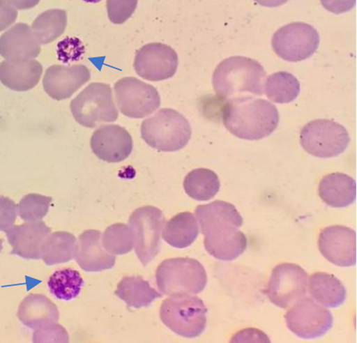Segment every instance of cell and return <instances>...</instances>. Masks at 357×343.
<instances>
[{
	"label": "cell",
	"mask_w": 357,
	"mask_h": 343,
	"mask_svg": "<svg viewBox=\"0 0 357 343\" xmlns=\"http://www.w3.org/2000/svg\"><path fill=\"white\" fill-rule=\"evenodd\" d=\"M206 250L213 257L231 261L245 252L247 237L239 229L243 220L231 203L216 201L195 208Z\"/></svg>",
	"instance_id": "cell-1"
},
{
	"label": "cell",
	"mask_w": 357,
	"mask_h": 343,
	"mask_svg": "<svg viewBox=\"0 0 357 343\" xmlns=\"http://www.w3.org/2000/svg\"><path fill=\"white\" fill-rule=\"evenodd\" d=\"M222 118L224 125L230 133L249 141L268 137L280 123V113L275 105L250 96L227 100Z\"/></svg>",
	"instance_id": "cell-2"
},
{
	"label": "cell",
	"mask_w": 357,
	"mask_h": 343,
	"mask_svg": "<svg viewBox=\"0 0 357 343\" xmlns=\"http://www.w3.org/2000/svg\"><path fill=\"white\" fill-rule=\"evenodd\" d=\"M266 75L264 68L257 60L242 56H231L214 70V91L227 100L247 93L261 96L264 93Z\"/></svg>",
	"instance_id": "cell-3"
},
{
	"label": "cell",
	"mask_w": 357,
	"mask_h": 343,
	"mask_svg": "<svg viewBox=\"0 0 357 343\" xmlns=\"http://www.w3.org/2000/svg\"><path fill=\"white\" fill-rule=\"evenodd\" d=\"M146 144L160 152H176L185 148L191 138V127L185 116L174 109H161L141 126Z\"/></svg>",
	"instance_id": "cell-4"
},
{
	"label": "cell",
	"mask_w": 357,
	"mask_h": 343,
	"mask_svg": "<svg viewBox=\"0 0 357 343\" xmlns=\"http://www.w3.org/2000/svg\"><path fill=\"white\" fill-rule=\"evenodd\" d=\"M155 278L161 294L168 296L197 295L208 284L204 266L190 258L164 260L156 270Z\"/></svg>",
	"instance_id": "cell-5"
},
{
	"label": "cell",
	"mask_w": 357,
	"mask_h": 343,
	"mask_svg": "<svg viewBox=\"0 0 357 343\" xmlns=\"http://www.w3.org/2000/svg\"><path fill=\"white\" fill-rule=\"evenodd\" d=\"M208 309L200 298L174 296L163 301L160 319L164 325L183 337L195 338L206 329Z\"/></svg>",
	"instance_id": "cell-6"
},
{
	"label": "cell",
	"mask_w": 357,
	"mask_h": 343,
	"mask_svg": "<svg viewBox=\"0 0 357 343\" xmlns=\"http://www.w3.org/2000/svg\"><path fill=\"white\" fill-rule=\"evenodd\" d=\"M70 110L79 124L91 129L119 118L111 86L100 82L90 84L79 93L71 101Z\"/></svg>",
	"instance_id": "cell-7"
},
{
	"label": "cell",
	"mask_w": 357,
	"mask_h": 343,
	"mask_svg": "<svg viewBox=\"0 0 357 343\" xmlns=\"http://www.w3.org/2000/svg\"><path fill=\"white\" fill-rule=\"evenodd\" d=\"M351 142L348 131L328 119L307 123L301 130L300 143L307 153L317 158H334L343 153Z\"/></svg>",
	"instance_id": "cell-8"
},
{
	"label": "cell",
	"mask_w": 357,
	"mask_h": 343,
	"mask_svg": "<svg viewBox=\"0 0 357 343\" xmlns=\"http://www.w3.org/2000/svg\"><path fill=\"white\" fill-rule=\"evenodd\" d=\"M165 222L162 211L151 206L135 210L130 217L135 254L144 266L160 254Z\"/></svg>",
	"instance_id": "cell-9"
},
{
	"label": "cell",
	"mask_w": 357,
	"mask_h": 343,
	"mask_svg": "<svg viewBox=\"0 0 357 343\" xmlns=\"http://www.w3.org/2000/svg\"><path fill=\"white\" fill-rule=\"evenodd\" d=\"M319 35L305 22H292L277 30L272 38L274 52L288 62H300L317 51Z\"/></svg>",
	"instance_id": "cell-10"
},
{
	"label": "cell",
	"mask_w": 357,
	"mask_h": 343,
	"mask_svg": "<svg viewBox=\"0 0 357 343\" xmlns=\"http://www.w3.org/2000/svg\"><path fill=\"white\" fill-rule=\"evenodd\" d=\"M307 289L305 270L296 264L284 263L274 267L264 292L275 306L288 309L306 297Z\"/></svg>",
	"instance_id": "cell-11"
},
{
	"label": "cell",
	"mask_w": 357,
	"mask_h": 343,
	"mask_svg": "<svg viewBox=\"0 0 357 343\" xmlns=\"http://www.w3.org/2000/svg\"><path fill=\"white\" fill-rule=\"evenodd\" d=\"M114 90L116 105L128 118H145L160 107V96L155 86L137 78L120 79L116 82Z\"/></svg>",
	"instance_id": "cell-12"
},
{
	"label": "cell",
	"mask_w": 357,
	"mask_h": 343,
	"mask_svg": "<svg viewBox=\"0 0 357 343\" xmlns=\"http://www.w3.org/2000/svg\"><path fill=\"white\" fill-rule=\"evenodd\" d=\"M290 308L284 316L285 321L288 329L298 337L319 338L332 329V312L310 298H303Z\"/></svg>",
	"instance_id": "cell-13"
},
{
	"label": "cell",
	"mask_w": 357,
	"mask_h": 343,
	"mask_svg": "<svg viewBox=\"0 0 357 343\" xmlns=\"http://www.w3.org/2000/svg\"><path fill=\"white\" fill-rule=\"evenodd\" d=\"M178 67V55L174 48L162 43L145 45L135 55V73L148 81L159 82L172 78Z\"/></svg>",
	"instance_id": "cell-14"
},
{
	"label": "cell",
	"mask_w": 357,
	"mask_h": 343,
	"mask_svg": "<svg viewBox=\"0 0 357 343\" xmlns=\"http://www.w3.org/2000/svg\"><path fill=\"white\" fill-rule=\"evenodd\" d=\"M318 247L321 254L333 265L340 267L356 266L357 236L354 229L342 225L323 229Z\"/></svg>",
	"instance_id": "cell-15"
},
{
	"label": "cell",
	"mask_w": 357,
	"mask_h": 343,
	"mask_svg": "<svg viewBox=\"0 0 357 343\" xmlns=\"http://www.w3.org/2000/svg\"><path fill=\"white\" fill-rule=\"evenodd\" d=\"M90 146L100 160L108 163H119L130 155L133 139L125 128L105 125L93 132Z\"/></svg>",
	"instance_id": "cell-16"
},
{
	"label": "cell",
	"mask_w": 357,
	"mask_h": 343,
	"mask_svg": "<svg viewBox=\"0 0 357 343\" xmlns=\"http://www.w3.org/2000/svg\"><path fill=\"white\" fill-rule=\"evenodd\" d=\"M90 78L91 75L85 66H52L44 75L43 88L52 99L66 100L87 84Z\"/></svg>",
	"instance_id": "cell-17"
},
{
	"label": "cell",
	"mask_w": 357,
	"mask_h": 343,
	"mask_svg": "<svg viewBox=\"0 0 357 343\" xmlns=\"http://www.w3.org/2000/svg\"><path fill=\"white\" fill-rule=\"evenodd\" d=\"M13 247L10 254L25 259H41V247L51 229L43 221L27 222L5 231Z\"/></svg>",
	"instance_id": "cell-18"
},
{
	"label": "cell",
	"mask_w": 357,
	"mask_h": 343,
	"mask_svg": "<svg viewBox=\"0 0 357 343\" xmlns=\"http://www.w3.org/2000/svg\"><path fill=\"white\" fill-rule=\"evenodd\" d=\"M75 259L79 266L88 273L110 270L116 263L115 256L103 247L101 232L95 229H89L79 236Z\"/></svg>",
	"instance_id": "cell-19"
},
{
	"label": "cell",
	"mask_w": 357,
	"mask_h": 343,
	"mask_svg": "<svg viewBox=\"0 0 357 343\" xmlns=\"http://www.w3.org/2000/svg\"><path fill=\"white\" fill-rule=\"evenodd\" d=\"M43 71L35 59H6L0 63V82L13 91H29L38 85Z\"/></svg>",
	"instance_id": "cell-20"
},
{
	"label": "cell",
	"mask_w": 357,
	"mask_h": 343,
	"mask_svg": "<svg viewBox=\"0 0 357 343\" xmlns=\"http://www.w3.org/2000/svg\"><path fill=\"white\" fill-rule=\"evenodd\" d=\"M40 54V43L28 24H15L0 37V55L6 59H33Z\"/></svg>",
	"instance_id": "cell-21"
},
{
	"label": "cell",
	"mask_w": 357,
	"mask_h": 343,
	"mask_svg": "<svg viewBox=\"0 0 357 343\" xmlns=\"http://www.w3.org/2000/svg\"><path fill=\"white\" fill-rule=\"evenodd\" d=\"M17 317L26 327L36 330L41 326L58 323L59 312L57 306L47 296L31 294L22 301Z\"/></svg>",
	"instance_id": "cell-22"
},
{
	"label": "cell",
	"mask_w": 357,
	"mask_h": 343,
	"mask_svg": "<svg viewBox=\"0 0 357 343\" xmlns=\"http://www.w3.org/2000/svg\"><path fill=\"white\" fill-rule=\"evenodd\" d=\"M319 195L326 205L344 208L356 201V181L343 173L326 175L319 183Z\"/></svg>",
	"instance_id": "cell-23"
},
{
	"label": "cell",
	"mask_w": 357,
	"mask_h": 343,
	"mask_svg": "<svg viewBox=\"0 0 357 343\" xmlns=\"http://www.w3.org/2000/svg\"><path fill=\"white\" fill-rule=\"evenodd\" d=\"M307 287L311 297L326 307H340L347 300V289L340 279L332 274L314 273L310 277Z\"/></svg>",
	"instance_id": "cell-24"
},
{
	"label": "cell",
	"mask_w": 357,
	"mask_h": 343,
	"mask_svg": "<svg viewBox=\"0 0 357 343\" xmlns=\"http://www.w3.org/2000/svg\"><path fill=\"white\" fill-rule=\"evenodd\" d=\"M199 236L197 218L189 212L176 215L165 224L162 237L165 243L175 248L191 246Z\"/></svg>",
	"instance_id": "cell-25"
},
{
	"label": "cell",
	"mask_w": 357,
	"mask_h": 343,
	"mask_svg": "<svg viewBox=\"0 0 357 343\" xmlns=\"http://www.w3.org/2000/svg\"><path fill=\"white\" fill-rule=\"evenodd\" d=\"M115 295L125 301L128 308L148 307L162 295L141 277H126L119 282Z\"/></svg>",
	"instance_id": "cell-26"
},
{
	"label": "cell",
	"mask_w": 357,
	"mask_h": 343,
	"mask_svg": "<svg viewBox=\"0 0 357 343\" xmlns=\"http://www.w3.org/2000/svg\"><path fill=\"white\" fill-rule=\"evenodd\" d=\"M77 239L73 234L58 231L49 234L41 247V259L47 266L59 265L75 258Z\"/></svg>",
	"instance_id": "cell-27"
},
{
	"label": "cell",
	"mask_w": 357,
	"mask_h": 343,
	"mask_svg": "<svg viewBox=\"0 0 357 343\" xmlns=\"http://www.w3.org/2000/svg\"><path fill=\"white\" fill-rule=\"evenodd\" d=\"M183 188L185 193L195 201H209L220 192V178L211 169H195L184 178Z\"/></svg>",
	"instance_id": "cell-28"
},
{
	"label": "cell",
	"mask_w": 357,
	"mask_h": 343,
	"mask_svg": "<svg viewBox=\"0 0 357 343\" xmlns=\"http://www.w3.org/2000/svg\"><path fill=\"white\" fill-rule=\"evenodd\" d=\"M266 97L274 103L288 104L298 97L300 82L295 75L280 71L269 75L264 84Z\"/></svg>",
	"instance_id": "cell-29"
},
{
	"label": "cell",
	"mask_w": 357,
	"mask_h": 343,
	"mask_svg": "<svg viewBox=\"0 0 357 343\" xmlns=\"http://www.w3.org/2000/svg\"><path fill=\"white\" fill-rule=\"evenodd\" d=\"M84 278L79 271L67 268L52 273L47 281L49 291L58 300L70 301L80 295Z\"/></svg>",
	"instance_id": "cell-30"
},
{
	"label": "cell",
	"mask_w": 357,
	"mask_h": 343,
	"mask_svg": "<svg viewBox=\"0 0 357 343\" xmlns=\"http://www.w3.org/2000/svg\"><path fill=\"white\" fill-rule=\"evenodd\" d=\"M66 26V11L54 9L40 14L33 22L32 29L39 43L46 45L61 36Z\"/></svg>",
	"instance_id": "cell-31"
},
{
	"label": "cell",
	"mask_w": 357,
	"mask_h": 343,
	"mask_svg": "<svg viewBox=\"0 0 357 343\" xmlns=\"http://www.w3.org/2000/svg\"><path fill=\"white\" fill-rule=\"evenodd\" d=\"M102 245L109 254L123 255L129 254L134 247V237L129 225L114 224L105 231Z\"/></svg>",
	"instance_id": "cell-32"
},
{
	"label": "cell",
	"mask_w": 357,
	"mask_h": 343,
	"mask_svg": "<svg viewBox=\"0 0 357 343\" xmlns=\"http://www.w3.org/2000/svg\"><path fill=\"white\" fill-rule=\"evenodd\" d=\"M52 198L38 194H29L21 199L18 205V214L22 220L36 222L47 216Z\"/></svg>",
	"instance_id": "cell-33"
},
{
	"label": "cell",
	"mask_w": 357,
	"mask_h": 343,
	"mask_svg": "<svg viewBox=\"0 0 357 343\" xmlns=\"http://www.w3.org/2000/svg\"><path fill=\"white\" fill-rule=\"evenodd\" d=\"M138 0H107L108 17L112 24H122L137 9Z\"/></svg>",
	"instance_id": "cell-34"
},
{
	"label": "cell",
	"mask_w": 357,
	"mask_h": 343,
	"mask_svg": "<svg viewBox=\"0 0 357 343\" xmlns=\"http://www.w3.org/2000/svg\"><path fill=\"white\" fill-rule=\"evenodd\" d=\"M33 342H68L69 335L65 328L57 323L41 326L33 333Z\"/></svg>",
	"instance_id": "cell-35"
},
{
	"label": "cell",
	"mask_w": 357,
	"mask_h": 343,
	"mask_svg": "<svg viewBox=\"0 0 357 343\" xmlns=\"http://www.w3.org/2000/svg\"><path fill=\"white\" fill-rule=\"evenodd\" d=\"M17 206L13 199L0 196V231L13 227L16 223Z\"/></svg>",
	"instance_id": "cell-36"
},
{
	"label": "cell",
	"mask_w": 357,
	"mask_h": 343,
	"mask_svg": "<svg viewBox=\"0 0 357 343\" xmlns=\"http://www.w3.org/2000/svg\"><path fill=\"white\" fill-rule=\"evenodd\" d=\"M59 59L63 63L78 60L84 54V47L78 39H66L58 46Z\"/></svg>",
	"instance_id": "cell-37"
},
{
	"label": "cell",
	"mask_w": 357,
	"mask_h": 343,
	"mask_svg": "<svg viewBox=\"0 0 357 343\" xmlns=\"http://www.w3.org/2000/svg\"><path fill=\"white\" fill-rule=\"evenodd\" d=\"M17 14V10L6 0H0V32L14 24Z\"/></svg>",
	"instance_id": "cell-38"
},
{
	"label": "cell",
	"mask_w": 357,
	"mask_h": 343,
	"mask_svg": "<svg viewBox=\"0 0 357 343\" xmlns=\"http://www.w3.org/2000/svg\"><path fill=\"white\" fill-rule=\"evenodd\" d=\"M356 0H321L323 7L330 13L340 15L354 8Z\"/></svg>",
	"instance_id": "cell-39"
},
{
	"label": "cell",
	"mask_w": 357,
	"mask_h": 343,
	"mask_svg": "<svg viewBox=\"0 0 357 343\" xmlns=\"http://www.w3.org/2000/svg\"><path fill=\"white\" fill-rule=\"evenodd\" d=\"M6 1L18 10H29L38 5L40 0H6Z\"/></svg>",
	"instance_id": "cell-40"
},
{
	"label": "cell",
	"mask_w": 357,
	"mask_h": 343,
	"mask_svg": "<svg viewBox=\"0 0 357 343\" xmlns=\"http://www.w3.org/2000/svg\"><path fill=\"white\" fill-rule=\"evenodd\" d=\"M254 1L262 6L273 8V7H279L284 5V3H287L288 0H254Z\"/></svg>",
	"instance_id": "cell-41"
},
{
	"label": "cell",
	"mask_w": 357,
	"mask_h": 343,
	"mask_svg": "<svg viewBox=\"0 0 357 343\" xmlns=\"http://www.w3.org/2000/svg\"><path fill=\"white\" fill-rule=\"evenodd\" d=\"M86 3H96L101 1V0H84Z\"/></svg>",
	"instance_id": "cell-42"
},
{
	"label": "cell",
	"mask_w": 357,
	"mask_h": 343,
	"mask_svg": "<svg viewBox=\"0 0 357 343\" xmlns=\"http://www.w3.org/2000/svg\"><path fill=\"white\" fill-rule=\"evenodd\" d=\"M3 250V241L0 239V252H1Z\"/></svg>",
	"instance_id": "cell-43"
}]
</instances>
